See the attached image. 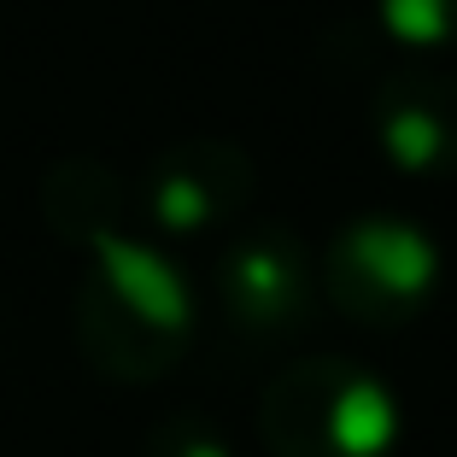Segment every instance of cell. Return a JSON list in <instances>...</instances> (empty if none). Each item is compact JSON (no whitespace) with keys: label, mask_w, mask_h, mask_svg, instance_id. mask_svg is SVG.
Returning a JSON list of instances; mask_svg holds the SVG:
<instances>
[{"label":"cell","mask_w":457,"mask_h":457,"mask_svg":"<svg viewBox=\"0 0 457 457\" xmlns=\"http://www.w3.org/2000/svg\"><path fill=\"white\" fill-rule=\"evenodd\" d=\"M77 346L112 381H159L194 346V287L153 235H112L77 282Z\"/></svg>","instance_id":"1"},{"label":"cell","mask_w":457,"mask_h":457,"mask_svg":"<svg viewBox=\"0 0 457 457\" xmlns=\"http://www.w3.org/2000/svg\"><path fill=\"white\" fill-rule=\"evenodd\" d=\"M258 440L270 457H393L404 404L370 363L317 352L264 381Z\"/></svg>","instance_id":"2"},{"label":"cell","mask_w":457,"mask_h":457,"mask_svg":"<svg viewBox=\"0 0 457 457\" xmlns=\"http://www.w3.org/2000/svg\"><path fill=\"white\" fill-rule=\"evenodd\" d=\"M445 276V253L417 217L363 212L335 228L317 258L323 299L363 328H404L434 305Z\"/></svg>","instance_id":"3"},{"label":"cell","mask_w":457,"mask_h":457,"mask_svg":"<svg viewBox=\"0 0 457 457\" xmlns=\"http://www.w3.org/2000/svg\"><path fill=\"white\" fill-rule=\"evenodd\" d=\"M223 323L241 340H287L317 311V258L287 223H253L228 235L212 270Z\"/></svg>","instance_id":"4"},{"label":"cell","mask_w":457,"mask_h":457,"mask_svg":"<svg viewBox=\"0 0 457 457\" xmlns=\"http://www.w3.org/2000/svg\"><path fill=\"white\" fill-rule=\"evenodd\" d=\"M253 153L223 135H182L153 153L135 188V212L164 241H200L212 228H228L253 200Z\"/></svg>","instance_id":"5"},{"label":"cell","mask_w":457,"mask_h":457,"mask_svg":"<svg viewBox=\"0 0 457 457\" xmlns=\"http://www.w3.org/2000/svg\"><path fill=\"white\" fill-rule=\"evenodd\" d=\"M370 135L381 159L411 182L457 176V77L452 71H399L370 95Z\"/></svg>","instance_id":"6"},{"label":"cell","mask_w":457,"mask_h":457,"mask_svg":"<svg viewBox=\"0 0 457 457\" xmlns=\"http://www.w3.org/2000/svg\"><path fill=\"white\" fill-rule=\"evenodd\" d=\"M41 217H47V228L65 246L95 253L100 241L123 235V223H129V188H123V176L112 164L77 153V159H59L54 170L41 176Z\"/></svg>","instance_id":"7"},{"label":"cell","mask_w":457,"mask_h":457,"mask_svg":"<svg viewBox=\"0 0 457 457\" xmlns=\"http://www.w3.org/2000/svg\"><path fill=\"white\" fill-rule=\"evenodd\" d=\"M376 18L411 54H445V47H457V0H376Z\"/></svg>","instance_id":"8"},{"label":"cell","mask_w":457,"mask_h":457,"mask_svg":"<svg viewBox=\"0 0 457 457\" xmlns=\"http://www.w3.org/2000/svg\"><path fill=\"white\" fill-rule=\"evenodd\" d=\"M141 457H235L228 434L217 428L200 411H170L164 422H153L147 440H141Z\"/></svg>","instance_id":"9"}]
</instances>
